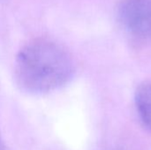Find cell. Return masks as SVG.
<instances>
[{"instance_id": "cell-2", "label": "cell", "mask_w": 151, "mask_h": 150, "mask_svg": "<svg viewBox=\"0 0 151 150\" xmlns=\"http://www.w3.org/2000/svg\"><path fill=\"white\" fill-rule=\"evenodd\" d=\"M119 16L124 27L138 37H151V0H123Z\"/></svg>"}, {"instance_id": "cell-3", "label": "cell", "mask_w": 151, "mask_h": 150, "mask_svg": "<svg viewBox=\"0 0 151 150\" xmlns=\"http://www.w3.org/2000/svg\"><path fill=\"white\" fill-rule=\"evenodd\" d=\"M135 103L141 119L151 131V83L139 88L135 95Z\"/></svg>"}, {"instance_id": "cell-1", "label": "cell", "mask_w": 151, "mask_h": 150, "mask_svg": "<svg viewBox=\"0 0 151 150\" xmlns=\"http://www.w3.org/2000/svg\"><path fill=\"white\" fill-rule=\"evenodd\" d=\"M74 72L70 54L49 40H35L19 52L15 61V80L25 91L48 93L66 84Z\"/></svg>"}]
</instances>
